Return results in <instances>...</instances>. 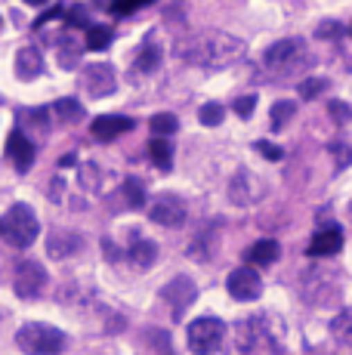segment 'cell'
<instances>
[{
	"label": "cell",
	"mask_w": 352,
	"mask_h": 355,
	"mask_svg": "<svg viewBox=\"0 0 352 355\" xmlns=\"http://www.w3.org/2000/svg\"><path fill=\"white\" fill-rule=\"evenodd\" d=\"M16 74L22 80H35L37 74H44V56L37 46H22L16 53Z\"/></svg>",
	"instance_id": "2e32d148"
},
{
	"label": "cell",
	"mask_w": 352,
	"mask_h": 355,
	"mask_svg": "<svg viewBox=\"0 0 352 355\" xmlns=\"http://www.w3.org/2000/svg\"><path fill=\"white\" fill-rule=\"evenodd\" d=\"M297 114V105L290 99H284V102H275L272 105V112H269V124H272V130H281L284 124H288L290 118Z\"/></svg>",
	"instance_id": "cb8c5ba5"
},
{
	"label": "cell",
	"mask_w": 352,
	"mask_h": 355,
	"mask_svg": "<svg viewBox=\"0 0 352 355\" xmlns=\"http://www.w3.org/2000/svg\"><path fill=\"white\" fill-rule=\"evenodd\" d=\"M46 288V272L37 259H25L16 266V278H12V291L22 300H35L40 291Z\"/></svg>",
	"instance_id": "9c48e42d"
},
{
	"label": "cell",
	"mask_w": 352,
	"mask_h": 355,
	"mask_svg": "<svg viewBox=\"0 0 352 355\" xmlns=\"http://www.w3.org/2000/svg\"><path fill=\"white\" fill-rule=\"evenodd\" d=\"M254 105H256V96H241V99H235V114H241V118H250Z\"/></svg>",
	"instance_id": "836d02e7"
},
{
	"label": "cell",
	"mask_w": 352,
	"mask_h": 355,
	"mask_svg": "<svg viewBox=\"0 0 352 355\" xmlns=\"http://www.w3.org/2000/svg\"><path fill=\"white\" fill-rule=\"evenodd\" d=\"M318 37H324V40H331V37H340L343 28H340V22H322V28L315 31Z\"/></svg>",
	"instance_id": "e575fe53"
},
{
	"label": "cell",
	"mask_w": 352,
	"mask_h": 355,
	"mask_svg": "<svg viewBox=\"0 0 352 355\" xmlns=\"http://www.w3.org/2000/svg\"><path fill=\"white\" fill-rule=\"evenodd\" d=\"M161 68V50L152 44V37L142 44L137 62H133V80H137V74H155Z\"/></svg>",
	"instance_id": "ac0fdd59"
},
{
	"label": "cell",
	"mask_w": 352,
	"mask_h": 355,
	"mask_svg": "<svg viewBox=\"0 0 352 355\" xmlns=\"http://www.w3.org/2000/svg\"><path fill=\"white\" fill-rule=\"evenodd\" d=\"M263 62H266V68H272L275 74L290 78V74L306 71V68L313 65V56H309V50H306V40L284 37V40H275V44L269 46Z\"/></svg>",
	"instance_id": "7a4b0ae2"
},
{
	"label": "cell",
	"mask_w": 352,
	"mask_h": 355,
	"mask_svg": "<svg viewBox=\"0 0 352 355\" xmlns=\"http://www.w3.org/2000/svg\"><path fill=\"white\" fill-rule=\"evenodd\" d=\"M65 12V22L71 25V28H90V12H87V6H69Z\"/></svg>",
	"instance_id": "f1b7e54d"
},
{
	"label": "cell",
	"mask_w": 352,
	"mask_h": 355,
	"mask_svg": "<svg viewBox=\"0 0 352 355\" xmlns=\"http://www.w3.org/2000/svg\"><path fill=\"white\" fill-rule=\"evenodd\" d=\"M127 130H133V121H130V118H124V114H99V118L90 124L93 139H99V142H112V139H118V136H121V133H127Z\"/></svg>",
	"instance_id": "4fadbf2b"
},
{
	"label": "cell",
	"mask_w": 352,
	"mask_h": 355,
	"mask_svg": "<svg viewBox=\"0 0 352 355\" xmlns=\"http://www.w3.org/2000/svg\"><path fill=\"white\" fill-rule=\"evenodd\" d=\"M127 257H130V263L137 266L139 272L152 269L155 259H158V244L152 241V238H137V241L130 244V250H127Z\"/></svg>",
	"instance_id": "e0dca14e"
},
{
	"label": "cell",
	"mask_w": 352,
	"mask_h": 355,
	"mask_svg": "<svg viewBox=\"0 0 352 355\" xmlns=\"http://www.w3.org/2000/svg\"><path fill=\"white\" fill-rule=\"evenodd\" d=\"M53 112H56V118L62 121V124H78V121H84V105H80L78 99L65 96V99H56L53 102Z\"/></svg>",
	"instance_id": "ffe728a7"
},
{
	"label": "cell",
	"mask_w": 352,
	"mask_h": 355,
	"mask_svg": "<svg viewBox=\"0 0 352 355\" xmlns=\"http://www.w3.org/2000/svg\"><path fill=\"white\" fill-rule=\"evenodd\" d=\"M331 155H337V161H340V167H346V164L352 161V152L343 142H337V146H331Z\"/></svg>",
	"instance_id": "d590c367"
},
{
	"label": "cell",
	"mask_w": 352,
	"mask_h": 355,
	"mask_svg": "<svg viewBox=\"0 0 352 355\" xmlns=\"http://www.w3.org/2000/svg\"><path fill=\"white\" fill-rule=\"evenodd\" d=\"M245 259L250 266H269L279 259V241H272V238H266V241H256L250 244L245 250Z\"/></svg>",
	"instance_id": "d6986e66"
},
{
	"label": "cell",
	"mask_w": 352,
	"mask_h": 355,
	"mask_svg": "<svg viewBox=\"0 0 352 355\" xmlns=\"http://www.w3.org/2000/svg\"><path fill=\"white\" fill-rule=\"evenodd\" d=\"M260 198H263V182L250 170H238L235 180L229 182V201L238 204V207H247V204H256Z\"/></svg>",
	"instance_id": "8fae6325"
},
{
	"label": "cell",
	"mask_w": 352,
	"mask_h": 355,
	"mask_svg": "<svg viewBox=\"0 0 352 355\" xmlns=\"http://www.w3.org/2000/svg\"><path fill=\"white\" fill-rule=\"evenodd\" d=\"M254 148L263 155V158H269V161H281L284 158V152L279 146H272V142H254Z\"/></svg>",
	"instance_id": "1f68e13d"
},
{
	"label": "cell",
	"mask_w": 352,
	"mask_h": 355,
	"mask_svg": "<svg viewBox=\"0 0 352 355\" xmlns=\"http://www.w3.org/2000/svg\"><path fill=\"white\" fill-rule=\"evenodd\" d=\"M35 142L28 139L25 133H19V130H12L10 139H6V158H10L12 164H16L19 173H25V170H31V164H35Z\"/></svg>",
	"instance_id": "7c38bea8"
},
{
	"label": "cell",
	"mask_w": 352,
	"mask_h": 355,
	"mask_svg": "<svg viewBox=\"0 0 352 355\" xmlns=\"http://www.w3.org/2000/svg\"><path fill=\"white\" fill-rule=\"evenodd\" d=\"M56 16H62V6H50V10H46L44 16H40L37 22H35V28H40V25H46V22H50V19H56Z\"/></svg>",
	"instance_id": "74e56055"
},
{
	"label": "cell",
	"mask_w": 352,
	"mask_h": 355,
	"mask_svg": "<svg viewBox=\"0 0 352 355\" xmlns=\"http://www.w3.org/2000/svg\"><path fill=\"white\" fill-rule=\"evenodd\" d=\"M186 201H182L176 192H161L158 198L152 201V207H148V216H152V223H158V226H182L186 223Z\"/></svg>",
	"instance_id": "52a82bcc"
},
{
	"label": "cell",
	"mask_w": 352,
	"mask_h": 355,
	"mask_svg": "<svg viewBox=\"0 0 352 355\" xmlns=\"http://www.w3.org/2000/svg\"><path fill=\"white\" fill-rule=\"evenodd\" d=\"M78 59H80V46L74 44V40L65 37L62 44H59V65H62V68H74V65H78Z\"/></svg>",
	"instance_id": "83f0119b"
},
{
	"label": "cell",
	"mask_w": 352,
	"mask_h": 355,
	"mask_svg": "<svg viewBox=\"0 0 352 355\" xmlns=\"http://www.w3.org/2000/svg\"><path fill=\"white\" fill-rule=\"evenodd\" d=\"M112 44V28L108 25H90L87 28V50H105Z\"/></svg>",
	"instance_id": "d4e9b609"
},
{
	"label": "cell",
	"mask_w": 352,
	"mask_h": 355,
	"mask_svg": "<svg viewBox=\"0 0 352 355\" xmlns=\"http://www.w3.org/2000/svg\"><path fill=\"white\" fill-rule=\"evenodd\" d=\"M328 80L324 78H306V80H300V87H297V93H300L303 99H315V96H322L324 90H328Z\"/></svg>",
	"instance_id": "4316f807"
},
{
	"label": "cell",
	"mask_w": 352,
	"mask_h": 355,
	"mask_svg": "<svg viewBox=\"0 0 352 355\" xmlns=\"http://www.w3.org/2000/svg\"><path fill=\"white\" fill-rule=\"evenodd\" d=\"M16 346L28 355H59L65 349V334L46 322H25L16 331Z\"/></svg>",
	"instance_id": "277c9868"
},
{
	"label": "cell",
	"mask_w": 352,
	"mask_h": 355,
	"mask_svg": "<svg viewBox=\"0 0 352 355\" xmlns=\"http://www.w3.org/2000/svg\"><path fill=\"white\" fill-rule=\"evenodd\" d=\"M226 291L232 300H238V303H250V300H256L263 293V278L260 272L247 269V266H241V269H232L226 278Z\"/></svg>",
	"instance_id": "30bf717a"
},
{
	"label": "cell",
	"mask_w": 352,
	"mask_h": 355,
	"mask_svg": "<svg viewBox=\"0 0 352 355\" xmlns=\"http://www.w3.org/2000/svg\"><path fill=\"white\" fill-rule=\"evenodd\" d=\"M40 232V223H37V214L28 207V204H12L3 216H0V238L12 248H31Z\"/></svg>",
	"instance_id": "3957f363"
},
{
	"label": "cell",
	"mask_w": 352,
	"mask_h": 355,
	"mask_svg": "<svg viewBox=\"0 0 352 355\" xmlns=\"http://www.w3.org/2000/svg\"><path fill=\"white\" fill-rule=\"evenodd\" d=\"M222 118H226V108H222L220 102H207V105H201V108H198V121H201L204 127L222 124Z\"/></svg>",
	"instance_id": "484cf974"
},
{
	"label": "cell",
	"mask_w": 352,
	"mask_h": 355,
	"mask_svg": "<svg viewBox=\"0 0 352 355\" xmlns=\"http://www.w3.org/2000/svg\"><path fill=\"white\" fill-rule=\"evenodd\" d=\"M186 337H188V349L195 355H213L222 346L226 324L216 315H201V318H195V322H188Z\"/></svg>",
	"instance_id": "5b68a950"
},
{
	"label": "cell",
	"mask_w": 352,
	"mask_h": 355,
	"mask_svg": "<svg viewBox=\"0 0 352 355\" xmlns=\"http://www.w3.org/2000/svg\"><path fill=\"white\" fill-rule=\"evenodd\" d=\"M80 244H84V238L78 235V232H69V229H56L50 238H46V254L53 259H65L71 254H78Z\"/></svg>",
	"instance_id": "9a60e30c"
},
{
	"label": "cell",
	"mask_w": 352,
	"mask_h": 355,
	"mask_svg": "<svg viewBox=\"0 0 352 355\" xmlns=\"http://www.w3.org/2000/svg\"><path fill=\"white\" fill-rule=\"evenodd\" d=\"M124 195H127V204H130V207H142V204H146V189H142L139 180H127Z\"/></svg>",
	"instance_id": "f546056e"
},
{
	"label": "cell",
	"mask_w": 352,
	"mask_h": 355,
	"mask_svg": "<svg viewBox=\"0 0 352 355\" xmlns=\"http://www.w3.org/2000/svg\"><path fill=\"white\" fill-rule=\"evenodd\" d=\"M195 297H198V288H195V282L192 278H186V275L173 278V282L161 291V300L170 306L173 322H182V315H186V309L195 303Z\"/></svg>",
	"instance_id": "ba28073f"
},
{
	"label": "cell",
	"mask_w": 352,
	"mask_h": 355,
	"mask_svg": "<svg viewBox=\"0 0 352 355\" xmlns=\"http://www.w3.org/2000/svg\"><path fill=\"white\" fill-rule=\"evenodd\" d=\"M328 112H331V118H334V124H349V118H352V108L340 99H331Z\"/></svg>",
	"instance_id": "4dcf8cb0"
},
{
	"label": "cell",
	"mask_w": 352,
	"mask_h": 355,
	"mask_svg": "<svg viewBox=\"0 0 352 355\" xmlns=\"http://www.w3.org/2000/svg\"><path fill=\"white\" fill-rule=\"evenodd\" d=\"M176 56L186 65L226 68V65H232L235 59L245 56V40L229 31H220V28L195 31V34H188L186 40L176 44Z\"/></svg>",
	"instance_id": "6da1fadb"
},
{
	"label": "cell",
	"mask_w": 352,
	"mask_h": 355,
	"mask_svg": "<svg viewBox=\"0 0 352 355\" xmlns=\"http://www.w3.org/2000/svg\"><path fill=\"white\" fill-rule=\"evenodd\" d=\"M349 34H352V28H349Z\"/></svg>",
	"instance_id": "ab89813d"
},
{
	"label": "cell",
	"mask_w": 352,
	"mask_h": 355,
	"mask_svg": "<svg viewBox=\"0 0 352 355\" xmlns=\"http://www.w3.org/2000/svg\"><path fill=\"white\" fill-rule=\"evenodd\" d=\"M349 214H352V204H349Z\"/></svg>",
	"instance_id": "f35d334b"
},
{
	"label": "cell",
	"mask_w": 352,
	"mask_h": 355,
	"mask_svg": "<svg viewBox=\"0 0 352 355\" xmlns=\"http://www.w3.org/2000/svg\"><path fill=\"white\" fill-rule=\"evenodd\" d=\"M142 3H137V0H130V3H112V12L114 16H127V12H133V10H139Z\"/></svg>",
	"instance_id": "8d00e7d4"
},
{
	"label": "cell",
	"mask_w": 352,
	"mask_h": 355,
	"mask_svg": "<svg viewBox=\"0 0 352 355\" xmlns=\"http://www.w3.org/2000/svg\"><path fill=\"white\" fill-rule=\"evenodd\" d=\"M80 87L90 99H105L114 93L118 87V78H114V65L108 62H93L80 71Z\"/></svg>",
	"instance_id": "8992f818"
},
{
	"label": "cell",
	"mask_w": 352,
	"mask_h": 355,
	"mask_svg": "<svg viewBox=\"0 0 352 355\" xmlns=\"http://www.w3.org/2000/svg\"><path fill=\"white\" fill-rule=\"evenodd\" d=\"M148 158L158 170H170L173 167V146L167 139H152L148 142Z\"/></svg>",
	"instance_id": "44dd1931"
},
{
	"label": "cell",
	"mask_w": 352,
	"mask_h": 355,
	"mask_svg": "<svg viewBox=\"0 0 352 355\" xmlns=\"http://www.w3.org/2000/svg\"><path fill=\"white\" fill-rule=\"evenodd\" d=\"M331 334H334V340H340L343 346H352V306L343 309L340 315L331 322Z\"/></svg>",
	"instance_id": "7402d4cb"
},
{
	"label": "cell",
	"mask_w": 352,
	"mask_h": 355,
	"mask_svg": "<svg viewBox=\"0 0 352 355\" xmlns=\"http://www.w3.org/2000/svg\"><path fill=\"white\" fill-rule=\"evenodd\" d=\"M80 182H84V189H99L96 164H87V167H80Z\"/></svg>",
	"instance_id": "d6a6232c"
},
{
	"label": "cell",
	"mask_w": 352,
	"mask_h": 355,
	"mask_svg": "<svg viewBox=\"0 0 352 355\" xmlns=\"http://www.w3.org/2000/svg\"><path fill=\"white\" fill-rule=\"evenodd\" d=\"M343 248V229L340 226H324L322 232H315V238L309 241L306 254L309 257H334Z\"/></svg>",
	"instance_id": "5bb4252c"
},
{
	"label": "cell",
	"mask_w": 352,
	"mask_h": 355,
	"mask_svg": "<svg viewBox=\"0 0 352 355\" xmlns=\"http://www.w3.org/2000/svg\"><path fill=\"white\" fill-rule=\"evenodd\" d=\"M148 127H152L155 139H164V136L176 133V127H179V121H176L170 112H161V114H155V118L148 121Z\"/></svg>",
	"instance_id": "603a6c76"
}]
</instances>
